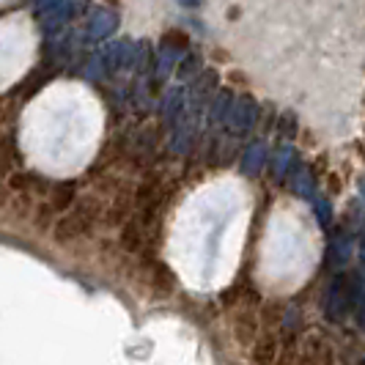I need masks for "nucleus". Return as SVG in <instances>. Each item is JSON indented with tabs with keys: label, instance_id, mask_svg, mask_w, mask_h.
<instances>
[{
	"label": "nucleus",
	"instance_id": "1",
	"mask_svg": "<svg viewBox=\"0 0 365 365\" xmlns=\"http://www.w3.org/2000/svg\"><path fill=\"white\" fill-rule=\"evenodd\" d=\"M105 198L99 192L93 195H80L77 203L55 222L53 239L58 245H72V242H83L96 231V225L105 220Z\"/></svg>",
	"mask_w": 365,
	"mask_h": 365
},
{
	"label": "nucleus",
	"instance_id": "2",
	"mask_svg": "<svg viewBox=\"0 0 365 365\" xmlns=\"http://www.w3.org/2000/svg\"><path fill=\"white\" fill-rule=\"evenodd\" d=\"M261 302L264 299L250 294L247 299H239L231 311V335H234L237 346L245 351H250L261 335Z\"/></svg>",
	"mask_w": 365,
	"mask_h": 365
},
{
	"label": "nucleus",
	"instance_id": "3",
	"mask_svg": "<svg viewBox=\"0 0 365 365\" xmlns=\"http://www.w3.org/2000/svg\"><path fill=\"white\" fill-rule=\"evenodd\" d=\"M135 190H138V184L132 182H121L115 187V192L110 195L108 206H105V220H102L105 228L121 231L129 220L135 217Z\"/></svg>",
	"mask_w": 365,
	"mask_h": 365
},
{
	"label": "nucleus",
	"instance_id": "4",
	"mask_svg": "<svg viewBox=\"0 0 365 365\" xmlns=\"http://www.w3.org/2000/svg\"><path fill=\"white\" fill-rule=\"evenodd\" d=\"M335 354L322 332H308L297 349V365H332Z\"/></svg>",
	"mask_w": 365,
	"mask_h": 365
},
{
	"label": "nucleus",
	"instance_id": "5",
	"mask_svg": "<svg viewBox=\"0 0 365 365\" xmlns=\"http://www.w3.org/2000/svg\"><path fill=\"white\" fill-rule=\"evenodd\" d=\"M283 354V332H261L253 349L247 351L250 365H274Z\"/></svg>",
	"mask_w": 365,
	"mask_h": 365
},
{
	"label": "nucleus",
	"instance_id": "6",
	"mask_svg": "<svg viewBox=\"0 0 365 365\" xmlns=\"http://www.w3.org/2000/svg\"><path fill=\"white\" fill-rule=\"evenodd\" d=\"M77 198H80L77 195V182H53V187L47 190V195L41 198V203L61 220L77 203Z\"/></svg>",
	"mask_w": 365,
	"mask_h": 365
},
{
	"label": "nucleus",
	"instance_id": "7",
	"mask_svg": "<svg viewBox=\"0 0 365 365\" xmlns=\"http://www.w3.org/2000/svg\"><path fill=\"white\" fill-rule=\"evenodd\" d=\"M143 283H146L151 294L157 297H165V294L173 292L176 280H173V272L168 269V264H163L160 258H146L143 261Z\"/></svg>",
	"mask_w": 365,
	"mask_h": 365
},
{
	"label": "nucleus",
	"instance_id": "8",
	"mask_svg": "<svg viewBox=\"0 0 365 365\" xmlns=\"http://www.w3.org/2000/svg\"><path fill=\"white\" fill-rule=\"evenodd\" d=\"M286 324V299L269 297L261 302V332H283Z\"/></svg>",
	"mask_w": 365,
	"mask_h": 365
}]
</instances>
